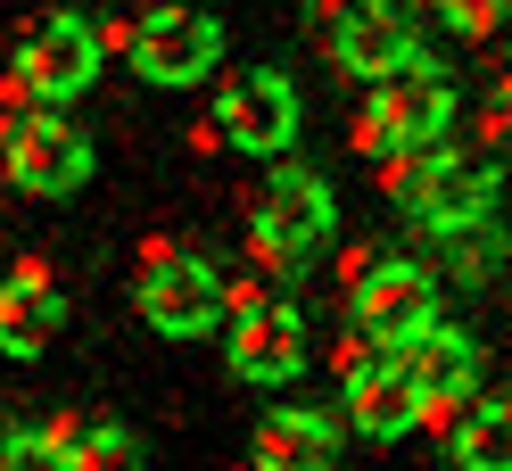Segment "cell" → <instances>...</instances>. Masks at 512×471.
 I'll return each instance as SVG.
<instances>
[{
  "instance_id": "obj_14",
  "label": "cell",
  "mask_w": 512,
  "mask_h": 471,
  "mask_svg": "<svg viewBox=\"0 0 512 471\" xmlns=\"http://www.w3.org/2000/svg\"><path fill=\"white\" fill-rule=\"evenodd\" d=\"M58 281H34V273H9L0 281V356H42L58 339Z\"/></svg>"
},
{
  "instance_id": "obj_11",
  "label": "cell",
  "mask_w": 512,
  "mask_h": 471,
  "mask_svg": "<svg viewBox=\"0 0 512 471\" xmlns=\"http://www.w3.org/2000/svg\"><path fill=\"white\" fill-rule=\"evenodd\" d=\"M397 58H413V34H405V17L389 0H356V9L331 25V67L339 75H380V67H397Z\"/></svg>"
},
{
  "instance_id": "obj_21",
  "label": "cell",
  "mask_w": 512,
  "mask_h": 471,
  "mask_svg": "<svg viewBox=\"0 0 512 471\" xmlns=\"http://www.w3.org/2000/svg\"><path fill=\"white\" fill-rule=\"evenodd\" d=\"M496 116L512 124V58H504V75H496Z\"/></svg>"
},
{
  "instance_id": "obj_20",
  "label": "cell",
  "mask_w": 512,
  "mask_h": 471,
  "mask_svg": "<svg viewBox=\"0 0 512 471\" xmlns=\"http://www.w3.org/2000/svg\"><path fill=\"white\" fill-rule=\"evenodd\" d=\"M430 9H438L446 25H463V34H488V25L512 9V0H430Z\"/></svg>"
},
{
  "instance_id": "obj_13",
  "label": "cell",
  "mask_w": 512,
  "mask_h": 471,
  "mask_svg": "<svg viewBox=\"0 0 512 471\" xmlns=\"http://www.w3.org/2000/svg\"><path fill=\"white\" fill-rule=\"evenodd\" d=\"M256 471H331V422L314 405H273L256 430Z\"/></svg>"
},
{
  "instance_id": "obj_3",
  "label": "cell",
  "mask_w": 512,
  "mask_h": 471,
  "mask_svg": "<svg viewBox=\"0 0 512 471\" xmlns=\"http://www.w3.org/2000/svg\"><path fill=\"white\" fill-rule=\"evenodd\" d=\"M331 240V182L306 174V166H281L265 182V199H256V248L290 273L298 257H314V248Z\"/></svg>"
},
{
  "instance_id": "obj_19",
  "label": "cell",
  "mask_w": 512,
  "mask_h": 471,
  "mask_svg": "<svg viewBox=\"0 0 512 471\" xmlns=\"http://www.w3.org/2000/svg\"><path fill=\"white\" fill-rule=\"evenodd\" d=\"M0 471H67L50 430H0Z\"/></svg>"
},
{
  "instance_id": "obj_17",
  "label": "cell",
  "mask_w": 512,
  "mask_h": 471,
  "mask_svg": "<svg viewBox=\"0 0 512 471\" xmlns=\"http://www.w3.org/2000/svg\"><path fill=\"white\" fill-rule=\"evenodd\" d=\"M455 463L463 471H512V405H471L455 430Z\"/></svg>"
},
{
  "instance_id": "obj_15",
  "label": "cell",
  "mask_w": 512,
  "mask_h": 471,
  "mask_svg": "<svg viewBox=\"0 0 512 471\" xmlns=\"http://www.w3.org/2000/svg\"><path fill=\"white\" fill-rule=\"evenodd\" d=\"M397 364L413 372V389H422V405H438V397H463V389H471V372H479V348H471L463 331L430 323L422 339H405V348H397Z\"/></svg>"
},
{
  "instance_id": "obj_1",
  "label": "cell",
  "mask_w": 512,
  "mask_h": 471,
  "mask_svg": "<svg viewBox=\"0 0 512 471\" xmlns=\"http://www.w3.org/2000/svg\"><path fill=\"white\" fill-rule=\"evenodd\" d=\"M446 116H455V83H446V67H430L413 50L372 75V108H364L356 141L364 149H422V141H446Z\"/></svg>"
},
{
  "instance_id": "obj_10",
  "label": "cell",
  "mask_w": 512,
  "mask_h": 471,
  "mask_svg": "<svg viewBox=\"0 0 512 471\" xmlns=\"http://www.w3.org/2000/svg\"><path fill=\"white\" fill-rule=\"evenodd\" d=\"M438 323V281L413 273V265H380L356 281V331H372L380 348H405Z\"/></svg>"
},
{
  "instance_id": "obj_18",
  "label": "cell",
  "mask_w": 512,
  "mask_h": 471,
  "mask_svg": "<svg viewBox=\"0 0 512 471\" xmlns=\"http://www.w3.org/2000/svg\"><path fill=\"white\" fill-rule=\"evenodd\" d=\"M422 257H430V265H455V273H488V265H496L488 215H471V224H422Z\"/></svg>"
},
{
  "instance_id": "obj_5",
  "label": "cell",
  "mask_w": 512,
  "mask_h": 471,
  "mask_svg": "<svg viewBox=\"0 0 512 471\" xmlns=\"http://www.w3.org/2000/svg\"><path fill=\"white\" fill-rule=\"evenodd\" d=\"M17 83L34 91V100H75V91L100 75V34H91L83 17H34L17 34Z\"/></svg>"
},
{
  "instance_id": "obj_8",
  "label": "cell",
  "mask_w": 512,
  "mask_h": 471,
  "mask_svg": "<svg viewBox=\"0 0 512 471\" xmlns=\"http://www.w3.org/2000/svg\"><path fill=\"white\" fill-rule=\"evenodd\" d=\"M306 364V314L290 298H240L232 314V372L240 381H290V372Z\"/></svg>"
},
{
  "instance_id": "obj_16",
  "label": "cell",
  "mask_w": 512,
  "mask_h": 471,
  "mask_svg": "<svg viewBox=\"0 0 512 471\" xmlns=\"http://www.w3.org/2000/svg\"><path fill=\"white\" fill-rule=\"evenodd\" d=\"M50 447H58V463L67 471H149L141 463V438L133 430H116V422H58L50 430Z\"/></svg>"
},
{
  "instance_id": "obj_12",
  "label": "cell",
  "mask_w": 512,
  "mask_h": 471,
  "mask_svg": "<svg viewBox=\"0 0 512 471\" xmlns=\"http://www.w3.org/2000/svg\"><path fill=\"white\" fill-rule=\"evenodd\" d=\"M347 422H356L364 438H405L413 422H422V389H413V372L397 356L364 364L356 381H347Z\"/></svg>"
},
{
  "instance_id": "obj_9",
  "label": "cell",
  "mask_w": 512,
  "mask_h": 471,
  "mask_svg": "<svg viewBox=\"0 0 512 471\" xmlns=\"http://www.w3.org/2000/svg\"><path fill=\"white\" fill-rule=\"evenodd\" d=\"M215 314H223V290H215V273H207L199 257H157V265L141 273V323H149V331L207 339Z\"/></svg>"
},
{
  "instance_id": "obj_6",
  "label": "cell",
  "mask_w": 512,
  "mask_h": 471,
  "mask_svg": "<svg viewBox=\"0 0 512 471\" xmlns=\"http://www.w3.org/2000/svg\"><path fill=\"white\" fill-rule=\"evenodd\" d=\"M0 174L17 191H34V199H58V191H75L91 174V141L75 124H58V116H25V124L0 133Z\"/></svg>"
},
{
  "instance_id": "obj_2",
  "label": "cell",
  "mask_w": 512,
  "mask_h": 471,
  "mask_svg": "<svg viewBox=\"0 0 512 471\" xmlns=\"http://www.w3.org/2000/svg\"><path fill=\"white\" fill-rule=\"evenodd\" d=\"M397 199L413 207V224H471V215H488V199H496V166L455 157L446 141H422L405 157V174H397Z\"/></svg>"
},
{
  "instance_id": "obj_4",
  "label": "cell",
  "mask_w": 512,
  "mask_h": 471,
  "mask_svg": "<svg viewBox=\"0 0 512 471\" xmlns=\"http://www.w3.org/2000/svg\"><path fill=\"white\" fill-rule=\"evenodd\" d=\"M215 50H223V34L199 9H149L124 25V58H133L141 83H199L215 67Z\"/></svg>"
},
{
  "instance_id": "obj_7",
  "label": "cell",
  "mask_w": 512,
  "mask_h": 471,
  "mask_svg": "<svg viewBox=\"0 0 512 471\" xmlns=\"http://www.w3.org/2000/svg\"><path fill=\"white\" fill-rule=\"evenodd\" d=\"M215 133L232 141V149H248V157H281L298 141V91L281 83V75H232L223 83V100H215Z\"/></svg>"
}]
</instances>
